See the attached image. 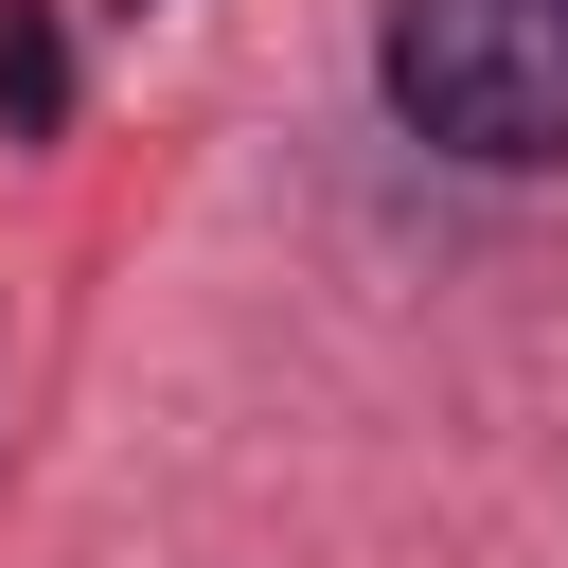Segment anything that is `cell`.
Returning a JSON list of instances; mask_svg holds the SVG:
<instances>
[{"instance_id": "cell-1", "label": "cell", "mask_w": 568, "mask_h": 568, "mask_svg": "<svg viewBox=\"0 0 568 568\" xmlns=\"http://www.w3.org/2000/svg\"><path fill=\"white\" fill-rule=\"evenodd\" d=\"M373 89L408 142L479 178L568 160V0H373Z\"/></svg>"}, {"instance_id": "cell-2", "label": "cell", "mask_w": 568, "mask_h": 568, "mask_svg": "<svg viewBox=\"0 0 568 568\" xmlns=\"http://www.w3.org/2000/svg\"><path fill=\"white\" fill-rule=\"evenodd\" d=\"M71 124V36L53 0H0V142H53Z\"/></svg>"}]
</instances>
